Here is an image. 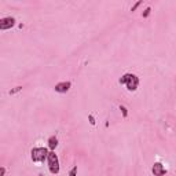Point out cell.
Wrapping results in <instances>:
<instances>
[{"mask_svg":"<svg viewBox=\"0 0 176 176\" xmlns=\"http://www.w3.org/2000/svg\"><path fill=\"white\" fill-rule=\"evenodd\" d=\"M140 3H142V1H138V3H136V4H135V6H134V7L131 8V11H135V10H136V8H138L139 6H140Z\"/></svg>","mask_w":176,"mask_h":176,"instance_id":"7c38bea8","label":"cell"},{"mask_svg":"<svg viewBox=\"0 0 176 176\" xmlns=\"http://www.w3.org/2000/svg\"><path fill=\"white\" fill-rule=\"evenodd\" d=\"M46 157H48V151L44 147H35L32 150V161L35 162H43L46 160Z\"/></svg>","mask_w":176,"mask_h":176,"instance_id":"7a4b0ae2","label":"cell"},{"mask_svg":"<svg viewBox=\"0 0 176 176\" xmlns=\"http://www.w3.org/2000/svg\"><path fill=\"white\" fill-rule=\"evenodd\" d=\"M150 11H151V8H150V7L146 8L145 11H143V14H142V15H143V18H147V17H149V14H150Z\"/></svg>","mask_w":176,"mask_h":176,"instance_id":"9c48e42d","label":"cell"},{"mask_svg":"<svg viewBox=\"0 0 176 176\" xmlns=\"http://www.w3.org/2000/svg\"><path fill=\"white\" fill-rule=\"evenodd\" d=\"M15 25V19L11 18V17H7V18H3L0 21V29L1 30H6V29H10Z\"/></svg>","mask_w":176,"mask_h":176,"instance_id":"277c9868","label":"cell"},{"mask_svg":"<svg viewBox=\"0 0 176 176\" xmlns=\"http://www.w3.org/2000/svg\"><path fill=\"white\" fill-rule=\"evenodd\" d=\"M4 173H6V169L1 168V169H0V176H4Z\"/></svg>","mask_w":176,"mask_h":176,"instance_id":"5bb4252c","label":"cell"},{"mask_svg":"<svg viewBox=\"0 0 176 176\" xmlns=\"http://www.w3.org/2000/svg\"><path fill=\"white\" fill-rule=\"evenodd\" d=\"M47 160H48V168H50L51 173H58V172H59V162H58L57 154L54 153V151L48 153Z\"/></svg>","mask_w":176,"mask_h":176,"instance_id":"3957f363","label":"cell"},{"mask_svg":"<svg viewBox=\"0 0 176 176\" xmlns=\"http://www.w3.org/2000/svg\"><path fill=\"white\" fill-rule=\"evenodd\" d=\"M120 109H121V111H123V116H124V117H127V114H128V113H127L125 106H120Z\"/></svg>","mask_w":176,"mask_h":176,"instance_id":"8fae6325","label":"cell"},{"mask_svg":"<svg viewBox=\"0 0 176 176\" xmlns=\"http://www.w3.org/2000/svg\"><path fill=\"white\" fill-rule=\"evenodd\" d=\"M48 146H50V149L54 150L55 147L58 146V139L55 138V136H52V138H50V140H48Z\"/></svg>","mask_w":176,"mask_h":176,"instance_id":"52a82bcc","label":"cell"},{"mask_svg":"<svg viewBox=\"0 0 176 176\" xmlns=\"http://www.w3.org/2000/svg\"><path fill=\"white\" fill-rule=\"evenodd\" d=\"M21 89H22V87H21V85H19V87H15V88H14V89H11V91H10V95H14V94H17V92H19V91H21Z\"/></svg>","mask_w":176,"mask_h":176,"instance_id":"ba28073f","label":"cell"},{"mask_svg":"<svg viewBox=\"0 0 176 176\" xmlns=\"http://www.w3.org/2000/svg\"><path fill=\"white\" fill-rule=\"evenodd\" d=\"M153 173H154V176H162L166 173V169L164 168V165L161 164V162H156L153 165Z\"/></svg>","mask_w":176,"mask_h":176,"instance_id":"5b68a950","label":"cell"},{"mask_svg":"<svg viewBox=\"0 0 176 176\" xmlns=\"http://www.w3.org/2000/svg\"><path fill=\"white\" fill-rule=\"evenodd\" d=\"M70 88V83L69 81H65V83H59V84L55 85V91L57 92H68Z\"/></svg>","mask_w":176,"mask_h":176,"instance_id":"8992f818","label":"cell"},{"mask_svg":"<svg viewBox=\"0 0 176 176\" xmlns=\"http://www.w3.org/2000/svg\"><path fill=\"white\" fill-rule=\"evenodd\" d=\"M39 176H43V175H41V173H40V175H39Z\"/></svg>","mask_w":176,"mask_h":176,"instance_id":"9a60e30c","label":"cell"},{"mask_svg":"<svg viewBox=\"0 0 176 176\" xmlns=\"http://www.w3.org/2000/svg\"><path fill=\"white\" fill-rule=\"evenodd\" d=\"M120 84H125L129 91H135L139 85V78L135 76V74L127 73V74H124V76L120 78Z\"/></svg>","mask_w":176,"mask_h":176,"instance_id":"6da1fadb","label":"cell"},{"mask_svg":"<svg viewBox=\"0 0 176 176\" xmlns=\"http://www.w3.org/2000/svg\"><path fill=\"white\" fill-rule=\"evenodd\" d=\"M89 123H91L92 125L95 124V120H94V117H92V116H89Z\"/></svg>","mask_w":176,"mask_h":176,"instance_id":"4fadbf2b","label":"cell"},{"mask_svg":"<svg viewBox=\"0 0 176 176\" xmlns=\"http://www.w3.org/2000/svg\"><path fill=\"white\" fill-rule=\"evenodd\" d=\"M76 172H77V166H74V168L70 171V173H69V176H76Z\"/></svg>","mask_w":176,"mask_h":176,"instance_id":"30bf717a","label":"cell"}]
</instances>
